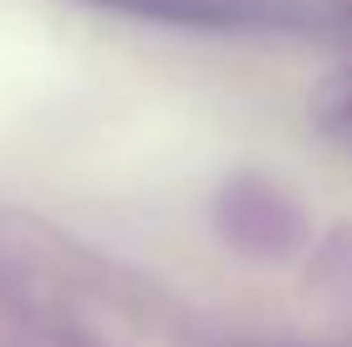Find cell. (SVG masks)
Segmentation results:
<instances>
[{
	"label": "cell",
	"instance_id": "1",
	"mask_svg": "<svg viewBox=\"0 0 352 347\" xmlns=\"http://www.w3.org/2000/svg\"><path fill=\"white\" fill-rule=\"evenodd\" d=\"M327 117H332V128L352 143V77H342L332 87V98H327Z\"/></svg>",
	"mask_w": 352,
	"mask_h": 347
}]
</instances>
